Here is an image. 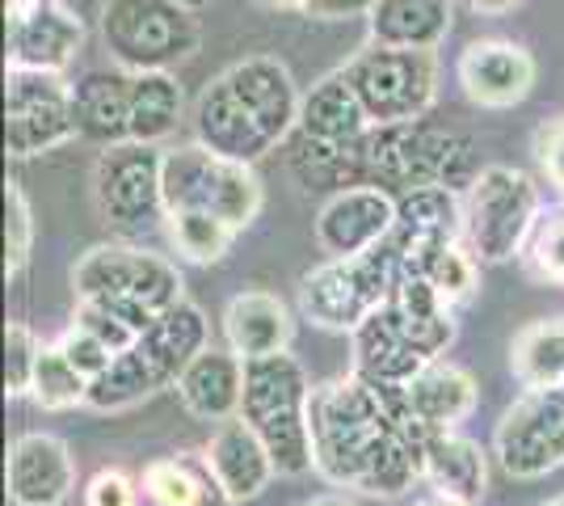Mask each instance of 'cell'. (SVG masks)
<instances>
[{
	"mask_svg": "<svg viewBox=\"0 0 564 506\" xmlns=\"http://www.w3.org/2000/svg\"><path fill=\"white\" fill-rule=\"evenodd\" d=\"M404 388V385H400ZM397 385H371L358 372L312 392V473L367 498H400L422 482L425 431Z\"/></svg>",
	"mask_w": 564,
	"mask_h": 506,
	"instance_id": "obj_1",
	"label": "cell"
},
{
	"mask_svg": "<svg viewBox=\"0 0 564 506\" xmlns=\"http://www.w3.org/2000/svg\"><path fill=\"white\" fill-rule=\"evenodd\" d=\"M300 89L274 55H249L215 76L194 101V144L228 161L258 165L300 127Z\"/></svg>",
	"mask_w": 564,
	"mask_h": 506,
	"instance_id": "obj_2",
	"label": "cell"
},
{
	"mask_svg": "<svg viewBox=\"0 0 564 506\" xmlns=\"http://www.w3.org/2000/svg\"><path fill=\"white\" fill-rule=\"evenodd\" d=\"M455 313L422 274H400L392 300L350 334L354 367L371 385H409L417 372L447 355Z\"/></svg>",
	"mask_w": 564,
	"mask_h": 506,
	"instance_id": "obj_3",
	"label": "cell"
},
{
	"mask_svg": "<svg viewBox=\"0 0 564 506\" xmlns=\"http://www.w3.org/2000/svg\"><path fill=\"white\" fill-rule=\"evenodd\" d=\"M354 182L358 186H379L388 194L425 191V186H471L476 182V144L455 127L438 122H392V127H371L358 144L350 148Z\"/></svg>",
	"mask_w": 564,
	"mask_h": 506,
	"instance_id": "obj_4",
	"label": "cell"
},
{
	"mask_svg": "<svg viewBox=\"0 0 564 506\" xmlns=\"http://www.w3.org/2000/svg\"><path fill=\"white\" fill-rule=\"evenodd\" d=\"M72 288L76 300L110 309L135 334H148L161 316L186 300V279L169 258L118 241L85 249L72 266Z\"/></svg>",
	"mask_w": 564,
	"mask_h": 506,
	"instance_id": "obj_5",
	"label": "cell"
},
{
	"mask_svg": "<svg viewBox=\"0 0 564 506\" xmlns=\"http://www.w3.org/2000/svg\"><path fill=\"white\" fill-rule=\"evenodd\" d=\"M207 334H212V325H207L203 309L182 300L148 334L135 337V346H127L101 380L89 385V410L122 413L165 388H177L194 355L207 351Z\"/></svg>",
	"mask_w": 564,
	"mask_h": 506,
	"instance_id": "obj_6",
	"label": "cell"
},
{
	"mask_svg": "<svg viewBox=\"0 0 564 506\" xmlns=\"http://www.w3.org/2000/svg\"><path fill=\"white\" fill-rule=\"evenodd\" d=\"M312 392L307 367L291 351L245 363V401L240 418L258 431L279 477L312 473Z\"/></svg>",
	"mask_w": 564,
	"mask_h": 506,
	"instance_id": "obj_7",
	"label": "cell"
},
{
	"mask_svg": "<svg viewBox=\"0 0 564 506\" xmlns=\"http://www.w3.org/2000/svg\"><path fill=\"white\" fill-rule=\"evenodd\" d=\"M400 254L392 241L358 258H329L300 279V313L333 334H354L367 316L383 309L397 291Z\"/></svg>",
	"mask_w": 564,
	"mask_h": 506,
	"instance_id": "obj_8",
	"label": "cell"
},
{
	"mask_svg": "<svg viewBox=\"0 0 564 506\" xmlns=\"http://www.w3.org/2000/svg\"><path fill=\"white\" fill-rule=\"evenodd\" d=\"M101 43L122 73H169L203 43V25L182 0H106Z\"/></svg>",
	"mask_w": 564,
	"mask_h": 506,
	"instance_id": "obj_9",
	"label": "cell"
},
{
	"mask_svg": "<svg viewBox=\"0 0 564 506\" xmlns=\"http://www.w3.org/2000/svg\"><path fill=\"white\" fill-rule=\"evenodd\" d=\"M540 224V186L514 165H485L464 194V245L476 262L501 266L527 249Z\"/></svg>",
	"mask_w": 564,
	"mask_h": 506,
	"instance_id": "obj_10",
	"label": "cell"
},
{
	"mask_svg": "<svg viewBox=\"0 0 564 506\" xmlns=\"http://www.w3.org/2000/svg\"><path fill=\"white\" fill-rule=\"evenodd\" d=\"M203 212L245 233L261 212V177L253 165L228 161L212 148L186 144L165 152V216Z\"/></svg>",
	"mask_w": 564,
	"mask_h": 506,
	"instance_id": "obj_11",
	"label": "cell"
},
{
	"mask_svg": "<svg viewBox=\"0 0 564 506\" xmlns=\"http://www.w3.org/2000/svg\"><path fill=\"white\" fill-rule=\"evenodd\" d=\"M341 73L350 76V85L358 89L376 127L425 119L438 97V55L434 51H397L367 43Z\"/></svg>",
	"mask_w": 564,
	"mask_h": 506,
	"instance_id": "obj_12",
	"label": "cell"
},
{
	"mask_svg": "<svg viewBox=\"0 0 564 506\" xmlns=\"http://www.w3.org/2000/svg\"><path fill=\"white\" fill-rule=\"evenodd\" d=\"M494 456L514 482L564 469V388H522L497 418Z\"/></svg>",
	"mask_w": 564,
	"mask_h": 506,
	"instance_id": "obj_13",
	"label": "cell"
},
{
	"mask_svg": "<svg viewBox=\"0 0 564 506\" xmlns=\"http://www.w3.org/2000/svg\"><path fill=\"white\" fill-rule=\"evenodd\" d=\"M76 140V110H72V80L59 73H30L9 68L4 85V148L9 157L30 161Z\"/></svg>",
	"mask_w": 564,
	"mask_h": 506,
	"instance_id": "obj_14",
	"label": "cell"
},
{
	"mask_svg": "<svg viewBox=\"0 0 564 506\" xmlns=\"http://www.w3.org/2000/svg\"><path fill=\"white\" fill-rule=\"evenodd\" d=\"M97 216L115 228H143L165 216V152L152 144L101 148L94 165Z\"/></svg>",
	"mask_w": 564,
	"mask_h": 506,
	"instance_id": "obj_15",
	"label": "cell"
},
{
	"mask_svg": "<svg viewBox=\"0 0 564 506\" xmlns=\"http://www.w3.org/2000/svg\"><path fill=\"white\" fill-rule=\"evenodd\" d=\"M392 249L400 254V270L413 274L422 270L438 249L464 241V198L447 186H425L397 198V228H392Z\"/></svg>",
	"mask_w": 564,
	"mask_h": 506,
	"instance_id": "obj_16",
	"label": "cell"
},
{
	"mask_svg": "<svg viewBox=\"0 0 564 506\" xmlns=\"http://www.w3.org/2000/svg\"><path fill=\"white\" fill-rule=\"evenodd\" d=\"M397 228V194L379 186H354L329 194L316 212V245L329 258H358L392 237Z\"/></svg>",
	"mask_w": 564,
	"mask_h": 506,
	"instance_id": "obj_17",
	"label": "cell"
},
{
	"mask_svg": "<svg viewBox=\"0 0 564 506\" xmlns=\"http://www.w3.org/2000/svg\"><path fill=\"white\" fill-rule=\"evenodd\" d=\"M85 43V22L59 0H30L9 18V68L59 73L76 60Z\"/></svg>",
	"mask_w": 564,
	"mask_h": 506,
	"instance_id": "obj_18",
	"label": "cell"
},
{
	"mask_svg": "<svg viewBox=\"0 0 564 506\" xmlns=\"http://www.w3.org/2000/svg\"><path fill=\"white\" fill-rule=\"evenodd\" d=\"M13 506H64L76 489V456L59 434H18L4 464Z\"/></svg>",
	"mask_w": 564,
	"mask_h": 506,
	"instance_id": "obj_19",
	"label": "cell"
},
{
	"mask_svg": "<svg viewBox=\"0 0 564 506\" xmlns=\"http://www.w3.org/2000/svg\"><path fill=\"white\" fill-rule=\"evenodd\" d=\"M459 85L468 101L485 110H510L535 85V60L531 51L510 39H480L459 55Z\"/></svg>",
	"mask_w": 564,
	"mask_h": 506,
	"instance_id": "obj_20",
	"label": "cell"
},
{
	"mask_svg": "<svg viewBox=\"0 0 564 506\" xmlns=\"http://www.w3.org/2000/svg\"><path fill=\"white\" fill-rule=\"evenodd\" d=\"M224 342L245 363L286 355L295 342V316L274 291H240L224 309Z\"/></svg>",
	"mask_w": 564,
	"mask_h": 506,
	"instance_id": "obj_21",
	"label": "cell"
},
{
	"mask_svg": "<svg viewBox=\"0 0 564 506\" xmlns=\"http://www.w3.org/2000/svg\"><path fill=\"white\" fill-rule=\"evenodd\" d=\"M371 127H376V122L367 115L358 89L350 85V76L337 68V73L321 76L304 94L295 136H304V140L325 144V148H354Z\"/></svg>",
	"mask_w": 564,
	"mask_h": 506,
	"instance_id": "obj_22",
	"label": "cell"
},
{
	"mask_svg": "<svg viewBox=\"0 0 564 506\" xmlns=\"http://www.w3.org/2000/svg\"><path fill=\"white\" fill-rule=\"evenodd\" d=\"M177 397L203 422H219V427L232 422L240 418V401H245V359L228 346H207L182 372Z\"/></svg>",
	"mask_w": 564,
	"mask_h": 506,
	"instance_id": "obj_23",
	"label": "cell"
},
{
	"mask_svg": "<svg viewBox=\"0 0 564 506\" xmlns=\"http://www.w3.org/2000/svg\"><path fill=\"white\" fill-rule=\"evenodd\" d=\"M72 110L76 136L101 148L131 144V73H85L72 80Z\"/></svg>",
	"mask_w": 564,
	"mask_h": 506,
	"instance_id": "obj_24",
	"label": "cell"
},
{
	"mask_svg": "<svg viewBox=\"0 0 564 506\" xmlns=\"http://www.w3.org/2000/svg\"><path fill=\"white\" fill-rule=\"evenodd\" d=\"M203 456L212 464V473L224 482V489L232 494L236 503H249L270 489V482L279 477L274 460L265 452V443L258 439V431L245 422V418H232L224 427H215L212 443L203 448Z\"/></svg>",
	"mask_w": 564,
	"mask_h": 506,
	"instance_id": "obj_25",
	"label": "cell"
},
{
	"mask_svg": "<svg viewBox=\"0 0 564 506\" xmlns=\"http://www.w3.org/2000/svg\"><path fill=\"white\" fill-rule=\"evenodd\" d=\"M400 392H404L409 413L422 422L425 431H455L476 410V380L447 359L430 363Z\"/></svg>",
	"mask_w": 564,
	"mask_h": 506,
	"instance_id": "obj_26",
	"label": "cell"
},
{
	"mask_svg": "<svg viewBox=\"0 0 564 506\" xmlns=\"http://www.w3.org/2000/svg\"><path fill=\"white\" fill-rule=\"evenodd\" d=\"M422 482L434 494L480 503L485 485H489V460L480 452V443H471L459 431H430L422 452Z\"/></svg>",
	"mask_w": 564,
	"mask_h": 506,
	"instance_id": "obj_27",
	"label": "cell"
},
{
	"mask_svg": "<svg viewBox=\"0 0 564 506\" xmlns=\"http://www.w3.org/2000/svg\"><path fill=\"white\" fill-rule=\"evenodd\" d=\"M367 30L379 47L438 51L451 34V0H379Z\"/></svg>",
	"mask_w": 564,
	"mask_h": 506,
	"instance_id": "obj_28",
	"label": "cell"
},
{
	"mask_svg": "<svg viewBox=\"0 0 564 506\" xmlns=\"http://www.w3.org/2000/svg\"><path fill=\"white\" fill-rule=\"evenodd\" d=\"M143 498L152 506H236L207 456H161L143 469Z\"/></svg>",
	"mask_w": 564,
	"mask_h": 506,
	"instance_id": "obj_29",
	"label": "cell"
},
{
	"mask_svg": "<svg viewBox=\"0 0 564 506\" xmlns=\"http://www.w3.org/2000/svg\"><path fill=\"white\" fill-rule=\"evenodd\" d=\"M186 115V94L173 73H131V144H161Z\"/></svg>",
	"mask_w": 564,
	"mask_h": 506,
	"instance_id": "obj_30",
	"label": "cell"
},
{
	"mask_svg": "<svg viewBox=\"0 0 564 506\" xmlns=\"http://www.w3.org/2000/svg\"><path fill=\"white\" fill-rule=\"evenodd\" d=\"M510 372L522 388H564V316L535 321L514 337Z\"/></svg>",
	"mask_w": 564,
	"mask_h": 506,
	"instance_id": "obj_31",
	"label": "cell"
},
{
	"mask_svg": "<svg viewBox=\"0 0 564 506\" xmlns=\"http://www.w3.org/2000/svg\"><path fill=\"white\" fill-rule=\"evenodd\" d=\"M30 401L39 410H76V406H89V380L64 359L59 346H47L43 359H39V372H34V388H30Z\"/></svg>",
	"mask_w": 564,
	"mask_h": 506,
	"instance_id": "obj_32",
	"label": "cell"
},
{
	"mask_svg": "<svg viewBox=\"0 0 564 506\" xmlns=\"http://www.w3.org/2000/svg\"><path fill=\"white\" fill-rule=\"evenodd\" d=\"M165 219H169V241H173V249L194 266L219 262L236 237L224 219L203 216V212H177V216H165Z\"/></svg>",
	"mask_w": 564,
	"mask_h": 506,
	"instance_id": "obj_33",
	"label": "cell"
},
{
	"mask_svg": "<svg viewBox=\"0 0 564 506\" xmlns=\"http://www.w3.org/2000/svg\"><path fill=\"white\" fill-rule=\"evenodd\" d=\"M400 274H404V270H400ZM413 274L430 279V288L438 291L451 309H455V304H464V300L476 295V283H480V262L471 258L468 245L459 241V245H451V249H438V254H434L422 270H413Z\"/></svg>",
	"mask_w": 564,
	"mask_h": 506,
	"instance_id": "obj_34",
	"label": "cell"
},
{
	"mask_svg": "<svg viewBox=\"0 0 564 506\" xmlns=\"http://www.w3.org/2000/svg\"><path fill=\"white\" fill-rule=\"evenodd\" d=\"M43 351H47V342L30 325L9 321V334H4V388H9V397H30Z\"/></svg>",
	"mask_w": 564,
	"mask_h": 506,
	"instance_id": "obj_35",
	"label": "cell"
},
{
	"mask_svg": "<svg viewBox=\"0 0 564 506\" xmlns=\"http://www.w3.org/2000/svg\"><path fill=\"white\" fill-rule=\"evenodd\" d=\"M34 249V212L18 182L4 186V274L18 279Z\"/></svg>",
	"mask_w": 564,
	"mask_h": 506,
	"instance_id": "obj_36",
	"label": "cell"
},
{
	"mask_svg": "<svg viewBox=\"0 0 564 506\" xmlns=\"http://www.w3.org/2000/svg\"><path fill=\"white\" fill-rule=\"evenodd\" d=\"M522 258H527V270L535 279L552 283V288H564V212L540 216L531 241L522 249Z\"/></svg>",
	"mask_w": 564,
	"mask_h": 506,
	"instance_id": "obj_37",
	"label": "cell"
},
{
	"mask_svg": "<svg viewBox=\"0 0 564 506\" xmlns=\"http://www.w3.org/2000/svg\"><path fill=\"white\" fill-rule=\"evenodd\" d=\"M55 346L64 351V359H68L72 367H76V372L89 380V385H94V380H101V376L110 372V363L118 359L106 342H97V337L89 334V330H80V325H68V330H64V337H59Z\"/></svg>",
	"mask_w": 564,
	"mask_h": 506,
	"instance_id": "obj_38",
	"label": "cell"
},
{
	"mask_svg": "<svg viewBox=\"0 0 564 506\" xmlns=\"http://www.w3.org/2000/svg\"><path fill=\"white\" fill-rule=\"evenodd\" d=\"M72 325H80V330H89L97 342H106L115 355H122L127 346H135V330L131 325H122L110 309H101V304H89V300H76V316H72Z\"/></svg>",
	"mask_w": 564,
	"mask_h": 506,
	"instance_id": "obj_39",
	"label": "cell"
},
{
	"mask_svg": "<svg viewBox=\"0 0 564 506\" xmlns=\"http://www.w3.org/2000/svg\"><path fill=\"white\" fill-rule=\"evenodd\" d=\"M140 503V485L122 469H97L85 485V506H135Z\"/></svg>",
	"mask_w": 564,
	"mask_h": 506,
	"instance_id": "obj_40",
	"label": "cell"
},
{
	"mask_svg": "<svg viewBox=\"0 0 564 506\" xmlns=\"http://www.w3.org/2000/svg\"><path fill=\"white\" fill-rule=\"evenodd\" d=\"M535 161L547 173V182L564 194V119L543 122L535 131Z\"/></svg>",
	"mask_w": 564,
	"mask_h": 506,
	"instance_id": "obj_41",
	"label": "cell"
},
{
	"mask_svg": "<svg viewBox=\"0 0 564 506\" xmlns=\"http://www.w3.org/2000/svg\"><path fill=\"white\" fill-rule=\"evenodd\" d=\"M379 0H312L307 18H321V22H341V18H371Z\"/></svg>",
	"mask_w": 564,
	"mask_h": 506,
	"instance_id": "obj_42",
	"label": "cell"
},
{
	"mask_svg": "<svg viewBox=\"0 0 564 506\" xmlns=\"http://www.w3.org/2000/svg\"><path fill=\"white\" fill-rule=\"evenodd\" d=\"M514 4L522 0H471V9H480V13H510Z\"/></svg>",
	"mask_w": 564,
	"mask_h": 506,
	"instance_id": "obj_43",
	"label": "cell"
},
{
	"mask_svg": "<svg viewBox=\"0 0 564 506\" xmlns=\"http://www.w3.org/2000/svg\"><path fill=\"white\" fill-rule=\"evenodd\" d=\"M413 506H476V503H464V498H447V494H434V489H430V494H425V498H417Z\"/></svg>",
	"mask_w": 564,
	"mask_h": 506,
	"instance_id": "obj_44",
	"label": "cell"
},
{
	"mask_svg": "<svg viewBox=\"0 0 564 506\" xmlns=\"http://www.w3.org/2000/svg\"><path fill=\"white\" fill-rule=\"evenodd\" d=\"M304 506H358V503H354L350 494H321V498H312Z\"/></svg>",
	"mask_w": 564,
	"mask_h": 506,
	"instance_id": "obj_45",
	"label": "cell"
},
{
	"mask_svg": "<svg viewBox=\"0 0 564 506\" xmlns=\"http://www.w3.org/2000/svg\"><path fill=\"white\" fill-rule=\"evenodd\" d=\"M274 9H295V13H307L312 0H274Z\"/></svg>",
	"mask_w": 564,
	"mask_h": 506,
	"instance_id": "obj_46",
	"label": "cell"
},
{
	"mask_svg": "<svg viewBox=\"0 0 564 506\" xmlns=\"http://www.w3.org/2000/svg\"><path fill=\"white\" fill-rule=\"evenodd\" d=\"M186 9H203V4H212V0H182Z\"/></svg>",
	"mask_w": 564,
	"mask_h": 506,
	"instance_id": "obj_47",
	"label": "cell"
},
{
	"mask_svg": "<svg viewBox=\"0 0 564 506\" xmlns=\"http://www.w3.org/2000/svg\"><path fill=\"white\" fill-rule=\"evenodd\" d=\"M543 506H564V494H556V498H547Z\"/></svg>",
	"mask_w": 564,
	"mask_h": 506,
	"instance_id": "obj_48",
	"label": "cell"
},
{
	"mask_svg": "<svg viewBox=\"0 0 564 506\" xmlns=\"http://www.w3.org/2000/svg\"><path fill=\"white\" fill-rule=\"evenodd\" d=\"M253 4H274V0H253Z\"/></svg>",
	"mask_w": 564,
	"mask_h": 506,
	"instance_id": "obj_49",
	"label": "cell"
}]
</instances>
